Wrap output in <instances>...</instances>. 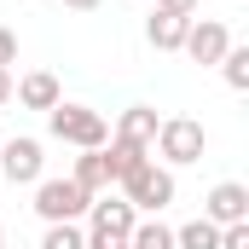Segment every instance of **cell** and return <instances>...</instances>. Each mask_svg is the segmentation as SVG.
Masks as SVG:
<instances>
[{
  "label": "cell",
  "instance_id": "11",
  "mask_svg": "<svg viewBox=\"0 0 249 249\" xmlns=\"http://www.w3.org/2000/svg\"><path fill=\"white\" fill-rule=\"evenodd\" d=\"M70 180L87 191V197H105V191L116 186V180H110V162H105V151H81V157H75V168H70Z\"/></svg>",
  "mask_w": 249,
  "mask_h": 249
},
{
  "label": "cell",
  "instance_id": "19",
  "mask_svg": "<svg viewBox=\"0 0 249 249\" xmlns=\"http://www.w3.org/2000/svg\"><path fill=\"white\" fill-rule=\"evenodd\" d=\"M157 12H168V18H197L203 0H157Z\"/></svg>",
  "mask_w": 249,
  "mask_h": 249
},
{
  "label": "cell",
  "instance_id": "20",
  "mask_svg": "<svg viewBox=\"0 0 249 249\" xmlns=\"http://www.w3.org/2000/svg\"><path fill=\"white\" fill-rule=\"evenodd\" d=\"M12 64H18V35L0 29V70H12Z\"/></svg>",
  "mask_w": 249,
  "mask_h": 249
},
{
  "label": "cell",
  "instance_id": "8",
  "mask_svg": "<svg viewBox=\"0 0 249 249\" xmlns=\"http://www.w3.org/2000/svg\"><path fill=\"white\" fill-rule=\"evenodd\" d=\"M203 220L209 226H238V220H249V186L220 180V186L203 197Z\"/></svg>",
  "mask_w": 249,
  "mask_h": 249
},
{
  "label": "cell",
  "instance_id": "15",
  "mask_svg": "<svg viewBox=\"0 0 249 249\" xmlns=\"http://www.w3.org/2000/svg\"><path fill=\"white\" fill-rule=\"evenodd\" d=\"M127 249H174V232H168L162 220H139L133 238H127Z\"/></svg>",
  "mask_w": 249,
  "mask_h": 249
},
{
  "label": "cell",
  "instance_id": "10",
  "mask_svg": "<svg viewBox=\"0 0 249 249\" xmlns=\"http://www.w3.org/2000/svg\"><path fill=\"white\" fill-rule=\"evenodd\" d=\"M110 139H122V145H139V151H151V145H157V110H151V105H133V110H122Z\"/></svg>",
  "mask_w": 249,
  "mask_h": 249
},
{
  "label": "cell",
  "instance_id": "1",
  "mask_svg": "<svg viewBox=\"0 0 249 249\" xmlns=\"http://www.w3.org/2000/svg\"><path fill=\"white\" fill-rule=\"evenodd\" d=\"M47 133L75 145V151H105L110 145V122L93 110V105H53L47 110Z\"/></svg>",
  "mask_w": 249,
  "mask_h": 249
},
{
  "label": "cell",
  "instance_id": "9",
  "mask_svg": "<svg viewBox=\"0 0 249 249\" xmlns=\"http://www.w3.org/2000/svg\"><path fill=\"white\" fill-rule=\"evenodd\" d=\"M12 93H18V105L23 110H53V105H64V87L53 70H29V75H18L12 81Z\"/></svg>",
  "mask_w": 249,
  "mask_h": 249
},
{
  "label": "cell",
  "instance_id": "12",
  "mask_svg": "<svg viewBox=\"0 0 249 249\" xmlns=\"http://www.w3.org/2000/svg\"><path fill=\"white\" fill-rule=\"evenodd\" d=\"M186 23H191V18H168V12H151V18H145V41H151L157 53H180V41H186Z\"/></svg>",
  "mask_w": 249,
  "mask_h": 249
},
{
  "label": "cell",
  "instance_id": "24",
  "mask_svg": "<svg viewBox=\"0 0 249 249\" xmlns=\"http://www.w3.org/2000/svg\"><path fill=\"white\" fill-rule=\"evenodd\" d=\"M0 139H6V133H0Z\"/></svg>",
  "mask_w": 249,
  "mask_h": 249
},
{
  "label": "cell",
  "instance_id": "5",
  "mask_svg": "<svg viewBox=\"0 0 249 249\" xmlns=\"http://www.w3.org/2000/svg\"><path fill=\"white\" fill-rule=\"evenodd\" d=\"M87 209H93V197L75 186V180H35V214H41L47 226H58V220H87Z\"/></svg>",
  "mask_w": 249,
  "mask_h": 249
},
{
  "label": "cell",
  "instance_id": "16",
  "mask_svg": "<svg viewBox=\"0 0 249 249\" xmlns=\"http://www.w3.org/2000/svg\"><path fill=\"white\" fill-rule=\"evenodd\" d=\"M220 70H226V87L232 93H249V47H226Z\"/></svg>",
  "mask_w": 249,
  "mask_h": 249
},
{
  "label": "cell",
  "instance_id": "22",
  "mask_svg": "<svg viewBox=\"0 0 249 249\" xmlns=\"http://www.w3.org/2000/svg\"><path fill=\"white\" fill-rule=\"evenodd\" d=\"M12 99V70H0V105Z\"/></svg>",
  "mask_w": 249,
  "mask_h": 249
},
{
  "label": "cell",
  "instance_id": "17",
  "mask_svg": "<svg viewBox=\"0 0 249 249\" xmlns=\"http://www.w3.org/2000/svg\"><path fill=\"white\" fill-rule=\"evenodd\" d=\"M41 249H87V232H81V220H58V226H47Z\"/></svg>",
  "mask_w": 249,
  "mask_h": 249
},
{
  "label": "cell",
  "instance_id": "6",
  "mask_svg": "<svg viewBox=\"0 0 249 249\" xmlns=\"http://www.w3.org/2000/svg\"><path fill=\"white\" fill-rule=\"evenodd\" d=\"M0 174H6L12 186H35V180H47V151H41V139H29V133L0 139Z\"/></svg>",
  "mask_w": 249,
  "mask_h": 249
},
{
  "label": "cell",
  "instance_id": "4",
  "mask_svg": "<svg viewBox=\"0 0 249 249\" xmlns=\"http://www.w3.org/2000/svg\"><path fill=\"white\" fill-rule=\"evenodd\" d=\"M203 145H209L203 122H191V116H162L151 151L162 157V168H191V162H203Z\"/></svg>",
  "mask_w": 249,
  "mask_h": 249
},
{
  "label": "cell",
  "instance_id": "13",
  "mask_svg": "<svg viewBox=\"0 0 249 249\" xmlns=\"http://www.w3.org/2000/svg\"><path fill=\"white\" fill-rule=\"evenodd\" d=\"M174 249H220V226H209V220L197 214V220H186V226L174 232Z\"/></svg>",
  "mask_w": 249,
  "mask_h": 249
},
{
  "label": "cell",
  "instance_id": "3",
  "mask_svg": "<svg viewBox=\"0 0 249 249\" xmlns=\"http://www.w3.org/2000/svg\"><path fill=\"white\" fill-rule=\"evenodd\" d=\"M133 226H139L133 203H122V197H93V209H87V249H127Z\"/></svg>",
  "mask_w": 249,
  "mask_h": 249
},
{
  "label": "cell",
  "instance_id": "21",
  "mask_svg": "<svg viewBox=\"0 0 249 249\" xmlns=\"http://www.w3.org/2000/svg\"><path fill=\"white\" fill-rule=\"evenodd\" d=\"M64 6H70V12H99L105 0H64Z\"/></svg>",
  "mask_w": 249,
  "mask_h": 249
},
{
  "label": "cell",
  "instance_id": "2",
  "mask_svg": "<svg viewBox=\"0 0 249 249\" xmlns=\"http://www.w3.org/2000/svg\"><path fill=\"white\" fill-rule=\"evenodd\" d=\"M116 186H122V203H133V214H162V209L174 203V168H162V162H139V168L122 174Z\"/></svg>",
  "mask_w": 249,
  "mask_h": 249
},
{
  "label": "cell",
  "instance_id": "7",
  "mask_svg": "<svg viewBox=\"0 0 249 249\" xmlns=\"http://www.w3.org/2000/svg\"><path fill=\"white\" fill-rule=\"evenodd\" d=\"M226 47H232V29L220 23V18H191L186 23V41H180V53H186L191 64H220L226 58Z\"/></svg>",
  "mask_w": 249,
  "mask_h": 249
},
{
  "label": "cell",
  "instance_id": "14",
  "mask_svg": "<svg viewBox=\"0 0 249 249\" xmlns=\"http://www.w3.org/2000/svg\"><path fill=\"white\" fill-rule=\"evenodd\" d=\"M105 162H110V180H122V174H133L139 162H151V151H139V145H122V139H110V145H105Z\"/></svg>",
  "mask_w": 249,
  "mask_h": 249
},
{
  "label": "cell",
  "instance_id": "23",
  "mask_svg": "<svg viewBox=\"0 0 249 249\" xmlns=\"http://www.w3.org/2000/svg\"><path fill=\"white\" fill-rule=\"evenodd\" d=\"M0 249H6V226H0Z\"/></svg>",
  "mask_w": 249,
  "mask_h": 249
},
{
  "label": "cell",
  "instance_id": "18",
  "mask_svg": "<svg viewBox=\"0 0 249 249\" xmlns=\"http://www.w3.org/2000/svg\"><path fill=\"white\" fill-rule=\"evenodd\" d=\"M220 249H249V220H238V226H220Z\"/></svg>",
  "mask_w": 249,
  "mask_h": 249
}]
</instances>
